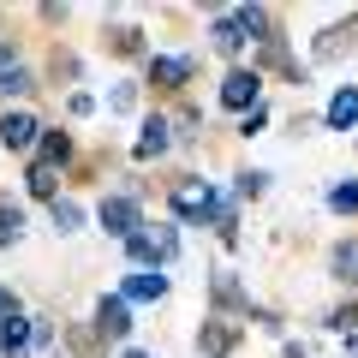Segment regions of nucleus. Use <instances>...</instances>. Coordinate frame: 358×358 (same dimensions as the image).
Masks as SVG:
<instances>
[{"instance_id":"nucleus-10","label":"nucleus","mask_w":358,"mask_h":358,"mask_svg":"<svg viewBox=\"0 0 358 358\" xmlns=\"http://www.w3.org/2000/svg\"><path fill=\"white\" fill-rule=\"evenodd\" d=\"M167 287H173V281H167L162 268H131L126 281H120V299H126V305H162Z\"/></svg>"},{"instance_id":"nucleus-5","label":"nucleus","mask_w":358,"mask_h":358,"mask_svg":"<svg viewBox=\"0 0 358 358\" xmlns=\"http://www.w3.org/2000/svg\"><path fill=\"white\" fill-rule=\"evenodd\" d=\"M90 329H96V341H114V346H126V334H131V305L120 293H102L96 299V317H90Z\"/></svg>"},{"instance_id":"nucleus-3","label":"nucleus","mask_w":358,"mask_h":358,"mask_svg":"<svg viewBox=\"0 0 358 358\" xmlns=\"http://www.w3.org/2000/svg\"><path fill=\"white\" fill-rule=\"evenodd\" d=\"M215 102L227 108V114H251L257 102H263V72H251V66H227V78H221Z\"/></svg>"},{"instance_id":"nucleus-11","label":"nucleus","mask_w":358,"mask_h":358,"mask_svg":"<svg viewBox=\"0 0 358 358\" xmlns=\"http://www.w3.org/2000/svg\"><path fill=\"white\" fill-rule=\"evenodd\" d=\"M173 150V126H167V114H150L138 126V143H131V162H162V155Z\"/></svg>"},{"instance_id":"nucleus-7","label":"nucleus","mask_w":358,"mask_h":358,"mask_svg":"<svg viewBox=\"0 0 358 358\" xmlns=\"http://www.w3.org/2000/svg\"><path fill=\"white\" fill-rule=\"evenodd\" d=\"M239 341H245V322H233V317H209L203 329H197V352L203 358H233Z\"/></svg>"},{"instance_id":"nucleus-25","label":"nucleus","mask_w":358,"mask_h":358,"mask_svg":"<svg viewBox=\"0 0 358 358\" xmlns=\"http://www.w3.org/2000/svg\"><path fill=\"white\" fill-rule=\"evenodd\" d=\"M329 209H334V215H358V179L329 185Z\"/></svg>"},{"instance_id":"nucleus-30","label":"nucleus","mask_w":358,"mask_h":358,"mask_svg":"<svg viewBox=\"0 0 358 358\" xmlns=\"http://www.w3.org/2000/svg\"><path fill=\"white\" fill-rule=\"evenodd\" d=\"M263 126H268V102H257L251 114H239V138H257Z\"/></svg>"},{"instance_id":"nucleus-21","label":"nucleus","mask_w":358,"mask_h":358,"mask_svg":"<svg viewBox=\"0 0 358 358\" xmlns=\"http://www.w3.org/2000/svg\"><path fill=\"white\" fill-rule=\"evenodd\" d=\"M48 221H54V233H78V227H84L78 197H54V203H48Z\"/></svg>"},{"instance_id":"nucleus-8","label":"nucleus","mask_w":358,"mask_h":358,"mask_svg":"<svg viewBox=\"0 0 358 358\" xmlns=\"http://www.w3.org/2000/svg\"><path fill=\"white\" fill-rule=\"evenodd\" d=\"M352 42H358V18L317 30V42H310V66H334V60H346V54H352Z\"/></svg>"},{"instance_id":"nucleus-12","label":"nucleus","mask_w":358,"mask_h":358,"mask_svg":"<svg viewBox=\"0 0 358 358\" xmlns=\"http://www.w3.org/2000/svg\"><path fill=\"white\" fill-rule=\"evenodd\" d=\"M322 126L329 131H358V84H341L322 108Z\"/></svg>"},{"instance_id":"nucleus-9","label":"nucleus","mask_w":358,"mask_h":358,"mask_svg":"<svg viewBox=\"0 0 358 358\" xmlns=\"http://www.w3.org/2000/svg\"><path fill=\"white\" fill-rule=\"evenodd\" d=\"M143 72H150L155 90H185V84H192V72H197V60H192V54H150Z\"/></svg>"},{"instance_id":"nucleus-31","label":"nucleus","mask_w":358,"mask_h":358,"mask_svg":"<svg viewBox=\"0 0 358 358\" xmlns=\"http://www.w3.org/2000/svg\"><path fill=\"white\" fill-rule=\"evenodd\" d=\"M66 114H72V120H90V114H96V96H90V90H72V96H66Z\"/></svg>"},{"instance_id":"nucleus-29","label":"nucleus","mask_w":358,"mask_h":358,"mask_svg":"<svg viewBox=\"0 0 358 358\" xmlns=\"http://www.w3.org/2000/svg\"><path fill=\"white\" fill-rule=\"evenodd\" d=\"M0 227L24 233V203H18V197H6V192H0Z\"/></svg>"},{"instance_id":"nucleus-32","label":"nucleus","mask_w":358,"mask_h":358,"mask_svg":"<svg viewBox=\"0 0 358 358\" xmlns=\"http://www.w3.org/2000/svg\"><path fill=\"white\" fill-rule=\"evenodd\" d=\"M6 66H24V54H18V36H0V72Z\"/></svg>"},{"instance_id":"nucleus-27","label":"nucleus","mask_w":358,"mask_h":358,"mask_svg":"<svg viewBox=\"0 0 358 358\" xmlns=\"http://www.w3.org/2000/svg\"><path fill=\"white\" fill-rule=\"evenodd\" d=\"M138 108V84H114L108 90V114H131Z\"/></svg>"},{"instance_id":"nucleus-4","label":"nucleus","mask_w":358,"mask_h":358,"mask_svg":"<svg viewBox=\"0 0 358 358\" xmlns=\"http://www.w3.org/2000/svg\"><path fill=\"white\" fill-rule=\"evenodd\" d=\"M36 138H42V120L30 108H6L0 114V150L6 155H36Z\"/></svg>"},{"instance_id":"nucleus-16","label":"nucleus","mask_w":358,"mask_h":358,"mask_svg":"<svg viewBox=\"0 0 358 358\" xmlns=\"http://www.w3.org/2000/svg\"><path fill=\"white\" fill-rule=\"evenodd\" d=\"M329 275L341 287H358V239H334L329 245Z\"/></svg>"},{"instance_id":"nucleus-35","label":"nucleus","mask_w":358,"mask_h":358,"mask_svg":"<svg viewBox=\"0 0 358 358\" xmlns=\"http://www.w3.org/2000/svg\"><path fill=\"white\" fill-rule=\"evenodd\" d=\"M114 358H155V352H143V346H120Z\"/></svg>"},{"instance_id":"nucleus-18","label":"nucleus","mask_w":358,"mask_h":358,"mask_svg":"<svg viewBox=\"0 0 358 358\" xmlns=\"http://www.w3.org/2000/svg\"><path fill=\"white\" fill-rule=\"evenodd\" d=\"M30 90H36V72L30 66H6L0 72V102H24Z\"/></svg>"},{"instance_id":"nucleus-14","label":"nucleus","mask_w":358,"mask_h":358,"mask_svg":"<svg viewBox=\"0 0 358 358\" xmlns=\"http://www.w3.org/2000/svg\"><path fill=\"white\" fill-rule=\"evenodd\" d=\"M0 358H30V317L24 310L0 317Z\"/></svg>"},{"instance_id":"nucleus-33","label":"nucleus","mask_w":358,"mask_h":358,"mask_svg":"<svg viewBox=\"0 0 358 358\" xmlns=\"http://www.w3.org/2000/svg\"><path fill=\"white\" fill-rule=\"evenodd\" d=\"M13 310H24V305H18V293H13V287H0V317H13Z\"/></svg>"},{"instance_id":"nucleus-6","label":"nucleus","mask_w":358,"mask_h":358,"mask_svg":"<svg viewBox=\"0 0 358 358\" xmlns=\"http://www.w3.org/2000/svg\"><path fill=\"white\" fill-rule=\"evenodd\" d=\"M209 299H215V317H233V322L251 317V293L239 287L233 268H215V275H209Z\"/></svg>"},{"instance_id":"nucleus-19","label":"nucleus","mask_w":358,"mask_h":358,"mask_svg":"<svg viewBox=\"0 0 358 358\" xmlns=\"http://www.w3.org/2000/svg\"><path fill=\"white\" fill-rule=\"evenodd\" d=\"M322 329L341 334V341H346V334H358V299H341V305H329V310H322Z\"/></svg>"},{"instance_id":"nucleus-37","label":"nucleus","mask_w":358,"mask_h":358,"mask_svg":"<svg viewBox=\"0 0 358 358\" xmlns=\"http://www.w3.org/2000/svg\"><path fill=\"white\" fill-rule=\"evenodd\" d=\"M346 358H358V334H346Z\"/></svg>"},{"instance_id":"nucleus-17","label":"nucleus","mask_w":358,"mask_h":358,"mask_svg":"<svg viewBox=\"0 0 358 358\" xmlns=\"http://www.w3.org/2000/svg\"><path fill=\"white\" fill-rule=\"evenodd\" d=\"M102 36H108V48H114L120 60H150V48H143V30H138V24H108Z\"/></svg>"},{"instance_id":"nucleus-34","label":"nucleus","mask_w":358,"mask_h":358,"mask_svg":"<svg viewBox=\"0 0 358 358\" xmlns=\"http://www.w3.org/2000/svg\"><path fill=\"white\" fill-rule=\"evenodd\" d=\"M281 352H287V358H310V346H305V341H287Z\"/></svg>"},{"instance_id":"nucleus-26","label":"nucleus","mask_w":358,"mask_h":358,"mask_svg":"<svg viewBox=\"0 0 358 358\" xmlns=\"http://www.w3.org/2000/svg\"><path fill=\"white\" fill-rule=\"evenodd\" d=\"M268 192V173L263 167H245V173H233V197H263Z\"/></svg>"},{"instance_id":"nucleus-1","label":"nucleus","mask_w":358,"mask_h":358,"mask_svg":"<svg viewBox=\"0 0 358 358\" xmlns=\"http://www.w3.org/2000/svg\"><path fill=\"white\" fill-rule=\"evenodd\" d=\"M167 209H173V221H192V227H203V221H209V227H215L233 203L209 185L203 173H179L173 185H167Z\"/></svg>"},{"instance_id":"nucleus-24","label":"nucleus","mask_w":358,"mask_h":358,"mask_svg":"<svg viewBox=\"0 0 358 358\" xmlns=\"http://www.w3.org/2000/svg\"><path fill=\"white\" fill-rule=\"evenodd\" d=\"M48 78H54V90H60V84L72 90V84H78V54H72V48H54V60H48Z\"/></svg>"},{"instance_id":"nucleus-2","label":"nucleus","mask_w":358,"mask_h":358,"mask_svg":"<svg viewBox=\"0 0 358 358\" xmlns=\"http://www.w3.org/2000/svg\"><path fill=\"white\" fill-rule=\"evenodd\" d=\"M96 227H102L108 239L126 245L131 233L143 227V197H131V192H108L102 203H96Z\"/></svg>"},{"instance_id":"nucleus-20","label":"nucleus","mask_w":358,"mask_h":358,"mask_svg":"<svg viewBox=\"0 0 358 358\" xmlns=\"http://www.w3.org/2000/svg\"><path fill=\"white\" fill-rule=\"evenodd\" d=\"M24 192L36 197V203H54V197H60V173H54V167H36V162H30V173H24Z\"/></svg>"},{"instance_id":"nucleus-23","label":"nucleus","mask_w":358,"mask_h":358,"mask_svg":"<svg viewBox=\"0 0 358 358\" xmlns=\"http://www.w3.org/2000/svg\"><path fill=\"white\" fill-rule=\"evenodd\" d=\"M126 257H131V268H155V245H150V221H143L138 233L126 239Z\"/></svg>"},{"instance_id":"nucleus-15","label":"nucleus","mask_w":358,"mask_h":358,"mask_svg":"<svg viewBox=\"0 0 358 358\" xmlns=\"http://www.w3.org/2000/svg\"><path fill=\"white\" fill-rule=\"evenodd\" d=\"M209 48H215V54H221V60H239V54H245V48H251V42H245V30H239V24H233V13H221V18H215V24H209Z\"/></svg>"},{"instance_id":"nucleus-36","label":"nucleus","mask_w":358,"mask_h":358,"mask_svg":"<svg viewBox=\"0 0 358 358\" xmlns=\"http://www.w3.org/2000/svg\"><path fill=\"white\" fill-rule=\"evenodd\" d=\"M13 245H18V233H13V227H0V251H13Z\"/></svg>"},{"instance_id":"nucleus-13","label":"nucleus","mask_w":358,"mask_h":358,"mask_svg":"<svg viewBox=\"0 0 358 358\" xmlns=\"http://www.w3.org/2000/svg\"><path fill=\"white\" fill-rule=\"evenodd\" d=\"M66 162H72V131H66V126H42V138H36V167H54V173H60Z\"/></svg>"},{"instance_id":"nucleus-28","label":"nucleus","mask_w":358,"mask_h":358,"mask_svg":"<svg viewBox=\"0 0 358 358\" xmlns=\"http://www.w3.org/2000/svg\"><path fill=\"white\" fill-rule=\"evenodd\" d=\"M30 352H54V322L48 317H30Z\"/></svg>"},{"instance_id":"nucleus-22","label":"nucleus","mask_w":358,"mask_h":358,"mask_svg":"<svg viewBox=\"0 0 358 358\" xmlns=\"http://www.w3.org/2000/svg\"><path fill=\"white\" fill-rule=\"evenodd\" d=\"M150 245H155V268H167L179 257V227L173 221H162V227H150Z\"/></svg>"}]
</instances>
